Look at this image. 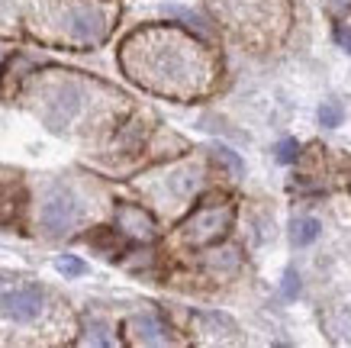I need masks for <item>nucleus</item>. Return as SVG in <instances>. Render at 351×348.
<instances>
[{
  "mask_svg": "<svg viewBox=\"0 0 351 348\" xmlns=\"http://www.w3.org/2000/svg\"><path fill=\"white\" fill-rule=\"evenodd\" d=\"M123 68L155 94L191 97L210 81V55L191 36L174 30H142L123 45Z\"/></svg>",
  "mask_w": 351,
  "mask_h": 348,
  "instance_id": "f257e3e1",
  "label": "nucleus"
},
{
  "mask_svg": "<svg viewBox=\"0 0 351 348\" xmlns=\"http://www.w3.org/2000/svg\"><path fill=\"white\" fill-rule=\"evenodd\" d=\"M52 26L58 30L64 43L75 45H97L107 39L110 32V13L100 3L90 0H64L52 13Z\"/></svg>",
  "mask_w": 351,
  "mask_h": 348,
  "instance_id": "f03ea898",
  "label": "nucleus"
},
{
  "mask_svg": "<svg viewBox=\"0 0 351 348\" xmlns=\"http://www.w3.org/2000/svg\"><path fill=\"white\" fill-rule=\"evenodd\" d=\"M39 100H43L39 113L49 123V129L64 132V129L75 126L77 119L87 113V106H90V87H87V81H77V78H55L52 84L43 87Z\"/></svg>",
  "mask_w": 351,
  "mask_h": 348,
  "instance_id": "7ed1b4c3",
  "label": "nucleus"
},
{
  "mask_svg": "<svg viewBox=\"0 0 351 348\" xmlns=\"http://www.w3.org/2000/svg\"><path fill=\"white\" fill-rule=\"evenodd\" d=\"M232 216H235V210L229 200H216V197L213 200H203L187 213V220L181 222L178 235L191 248H206V245H216L229 232Z\"/></svg>",
  "mask_w": 351,
  "mask_h": 348,
  "instance_id": "20e7f679",
  "label": "nucleus"
},
{
  "mask_svg": "<svg viewBox=\"0 0 351 348\" xmlns=\"http://www.w3.org/2000/svg\"><path fill=\"white\" fill-rule=\"evenodd\" d=\"M84 220V200L77 197L75 187H68L62 181L49 184L39 203V226L49 239H62L77 229V222Z\"/></svg>",
  "mask_w": 351,
  "mask_h": 348,
  "instance_id": "39448f33",
  "label": "nucleus"
},
{
  "mask_svg": "<svg viewBox=\"0 0 351 348\" xmlns=\"http://www.w3.org/2000/svg\"><path fill=\"white\" fill-rule=\"evenodd\" d=\"M203 171L197 165H168L155 174L152 184H145V194L161 210H178V207H187L197 197Z\"/></svg>",
  "mask_w": 351,
  "mask_h": 348,
  "instance_id": "423d86ee",
  "label": "nucleus"
},
{
  "mask_svg": "<svg viewBox=\"0 0 351 348\" xmlns=\"http://www.w3.org/2000/svg\"><path fill=\"white\" fill-rule=\"evenodd\" d=\"M49 310V294L39 284H20L0 290V316L16 326H32L39 323Z\"/></svg>",
  "mask_w": 351,
  "mask_h": 348,
  "instance_id": "0eeeda50",
  "label": "nucleus"
},
{
  "mask_svg": "<svg viewBox=\"0 0 351 348\" xmlns=\"http://www.w3.org/2000/svg\"><path fill=\"white\" fill-rule=\"evenodd\" d=\"M113 232L129 242H155L158 239V220L142 203H117L113 210Z\"/></svg>",
  "mask_w": 351,
  "mask_h": 348,
  "instance_id": "6e6552de",
  "label": "nucleus"
},
{
  "mask_svg": "<svg viewBox=\"0 0 351 348\" xmlns=\"http://www.w3.org/2000/svg\"><path fill=\"white\" fill-rule=\"evenodd\" d=\"M171 329L161 323V316L155 313H138L126 323V336L129 342H136V345H168Z\"/></svg>",
  "mask_w": 351,
  "mask_h": 348,
  "instance_id": "1a4fd4ad",
  "label": "nucleus"
},
{
  "mask_svg": "<svg viewBox=\"0 0 351 348\" xmlns=\"http://www.w3.org/2000/svg\"><path fill=\"white\" fill-rule=\"evenodd\" d=\"M161 16H168V20H178L181 26H187V30H193L197 36H203V39H210L213 36V26L203 20L200 13H193V10H187V7H178V3H165L161 7Z\"/></svg>",
  "mask_w": 351,
  "mask_h": 348,
  "instance_id": "9d476101",
  "label": "nucleus"
},
{
  "mask_svg": "<svg viewBox=\"0 0 351 348\" xmlns=\"http://www.w3.org/2000/svg\"><path fill=\"white\" fill-rule=\"evenodd\" d=\"M206 268L213 275H229L239 268V252L235 248H216V252H206Z\"/></svg>",
  "mask_w": 351,
  "mask_h": 348,
  "instance_id": "9b49d317",
  "label": "nucleus"
},
{
  "mask_svg": "<svg viewBox=\"0 0 351 348\" xmlns=\"http://www.w3.org/2000/svg\"><path fill=\"white\" fill-rule=\"evenodd\" d=\"M84 332L87 336H81V342H87V345H113V336H110V326L104 323V319H84Z\"/></svg>",
  "mask_w": 351,
  "mask_h": 348,
  "instance_id": "f8f14e48",
  "label": "nucleus"
},
{
  "mask_svg": "<svg viewBox=\"0 0 351 348\" xmlns=\"http://www.w3.org/2000/svg\"><path fill=\"white\" fill-rule=\"evenodd\" d=\"M319 220H313V216H303V220L293 222V242L297 245H309L319 239Z\"/></svg>",
  "mask_w": 351,
  "mask_h": 348,
  "instance_id": "ddd939ff",
  "label": "nucleus"
},
{
  "mask_svg": "<svg viewBox=\"0 0 351 348\" xmlns=\"http://www.w3.org/2000/svg\"><path fill=\"white\" fill-rule=\"evenodd\" d=\"M213 159L219 161V165H226V168L232 171V174H242V171H245V161L239 159V155H235L229 146H216L213 148Z\"/></svg>",
  "mask_w": 351,
  "mask_h": 348,
  "instance_id": "4468645a",
  "label": "nucleus"
},
{
  "mask_svg": "<svg viewBox=\"0 0 351 348\" xmlns=\"http://www.w3.org/2000/svg\"><path fill=\"white\" fill-rule=\"evenodd\" d=\"M55 268H58L62 275H68V277H81V275H87V264L81 262V258H75V255H62V258L55 262Z\"/></svg>",
  "mask_w": 351,
  "mask_h": 348,
  "instance_id": "2eb2a0df",
  "label": "nucleus"
},
{
  "mask_svg": "<svg viewBox=\"0 0 351 348\" xmlns=\"http://www.w3.org/2000/svg\"><path fill=\"white\" fill-rule=\"evenodd\" d=\"M297 159H300L297 139H284V142L277 146V161H280V165H293Z\"/></svg>",
  "mask_w": 351,
  "mask_h": 348,
  "instance_id": "dca6fc26",
  "label": "nucleus"
},
{
  "mask_svg": "<svg viewBox=\"0 0 351 348\" xmlns=\"http://www.w3.org/2000/svg\"><path fill=\"white\" fill-rule=\"evenodd\" d=\"M319 123H322V126H329V129H335L341 123V110L335 104H326L319 110Z\"/></svg>",
  "mask_w": 351,
  "mask_h": 348,
  "instance_id": "f3484780",
  "label": "nucleus"
},
{
  "mask_svg": "<svg viewBox=\"0 0 351 348\" xmlns=\"http://www.w3.org/2000/svg\"><path fill=\"white\" fill-rule=\"evenodd\" d=\"M284 297H287V300L300 297V275H293V271L284 275Z\"/></svg>",
  "mask_w": 351,
  "mask_h": 348,
  "instance_id": "a211bd4d",
  "label": "nucleus"
},
{
  "mask_svg": "<svg viewBox=\"0 0 351 348\" xmlns=\"http://www.w3.org/2000/svg\"><path fill=\"white\" fill-rule=\"evenodd\" d=\"M335 36H339V43L345 45V49H348L351 52V26H345V23H339V26H335Z\"/></svg>",
  "mask_w": 351,
  "mask_h": 348,
  "instance_id": "6ab92c4d",
  "label": "nucleus"
},
{
  "mask_svg": "<svg viewBox=\"0 0 351 348\" xmlns=\"http://www.w3.org/2000/svg\"><path fill=\"white\" fill-rule=\"evenodd\" d=\"M332 3H335V7H348L351 0H332Z\"/></svg>",
  "mask_w": 351,
  "mask_h": 348,
  "instance_id": "aec40b11",
  "label": "nucleus"
},
{
  "mask_svg": "<svg viewBox=\"0 0 351 348\" xmlns=\"http://www.w3.org/2000/svg\"><path fill=\"white\" fill-rule=\"evenodd\" d=\"M3 284H7V277H3V275H0V290H3Z\"/></svg>",
  "mask_w": 351,
  "mask_h": 348,
  "instance_id": "412c9836",
  "label": "nucleus"
}]
</instances>
